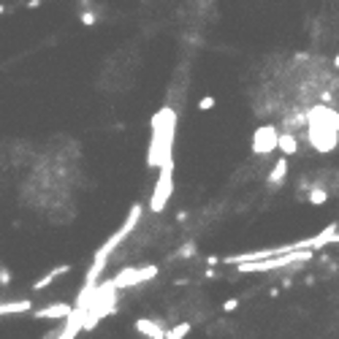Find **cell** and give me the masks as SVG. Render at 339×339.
<instances>
[{"label": "cell", "mask_w": 339, "mask_h": 339, "mask_svg": "<svg viewBox=\"0 0 339 339\" xmlns=\"http://www.w3.org/2000/svg\"><path fill=\"white\" fill-rule=\"evenodd\" d=\"M174 130H177V114L171 106H163L152 114V136L147 149V165L160 171L163 165H174Z\"/></svg>", "instance_id": "obj_1"}, {"label": "cell", "mask_w": 339, "mask_h": 339, "mask_svg": "<svg viewBox=\"0 0 339 339\" xmlns=\"http://www.w3.org/2000/svg\"><path fill=\"white\" fill-rule=\"evenodd\" d=\"M315 250H296V252H288V255H280V258H269V261H252V263H239L236 272L239 274H266V272H274V269H285L290 263H304L310 261Z\"/></svg>", "instance_id": "obj_2"}, {"label": "cell", "mask_w": 339, "mask_h": 339, "mask_svg": "<svg viewBox=\"0 0 339 339\" xmlns=\"http://www.w3.org/2000/svg\"><path fill=\"white\" fill-rule=\"evenodd\" d=\"M171 195H174V165H163L157 171V182H155V190L149 195V212L160 215V212L168 207Z\"/></svg>", "instance_id": "obj_3"}, {"label": "cell", "mask_w": 339, "mask_h": 339, "mask_svg": "<svg viewBox=\"0 0 339 339\" xmlns=\"http://www.w3.org/2000/svg\"><path fill=\"white\" fill-rule=\"evenodd\" d=\"M157 277V266H125L112 277L114 288H133V285H144V282Z\"/></svg>", "instance_id": "obj_4"}, {"label": "cell", "mask_w": 339, "mask_h": 339, "mask_svg": "<svg viewBox=\"0 0 339 339\" xmlns=\"http://www.w3.org/2000/svg\"><path fill=\"white\" fill-rule=\"evenodd\" d=\"M277 147H280L277 125L266 122V125H261V128H255V133H252V152L255 155H272Z\"/></svg>", "instance_id": "obj_5"}, {"label": "cell", "mask_w": 339, "mask_h": 339, "mask_svg": "<svg viewBox=\"0 0 339 339\" xmlns=\"http://www.w3.org/2000/svg\"><path fill=\"white\" fill-rule=\"evenodd\" d=\"M307 139H310L312 149H318V152H331L339 144V133L328 128V125H307Z\"/></svg>", "instance_id": "obj_6"}, {"label": "cell", "mask_w": 339, "mask_h": 339, "mask_svg": "<svg viewBox=\"0 0 339 339\" xmlns=\"http://www.w3.org/2000/svg\"><path fill=\"white\" fill-rule=\"evenodd\" d=\"M76 307H71L65 301H54V304H46V307H38V310H33V318L36 320H65L74 315Z\"/></svg>", "instance_id": "obj_7"}, {"label": "cell", "mask_w": 339, "mask_h": 339, "mask_svg": "<svg viewBox=\"0 0 339 339\" xmlns=\"http://www.w3.org/2000/svg\"><path fill=\"white\" fill-rule=\"evenodd\" d=\"M136 331L141 336H147V339H165V328L152 318H139L136 320Z\"/></svg>", "instance_id": "obj_8"}, {"label": "cell", "mask_w": 339, "mask_h": 339, "mask_svg": "<svg viewBox=\"0 0 339 339\" xmlns=\"http://www.w3.org/2000/svg\"><path fill=\"white\" fill-rule=\"evenodd\" d=\"M336 231H339V223H331V225H326L320 233L310 236V247H312V250H323L326 244H331V242H334Z\"/></svg>", "instance_id": "obj_9"}, {"label": "cell", "mask_w": 339, "mask_h": 339, "mask_svg": "<svg viewBox=\"0 0 339 339\" xmlns=\"http://www.w3.org/2000/svg\"><path fill=\"white\" fill-rule=\"evenodd\" d=\"M68 272H71V263H60V266H54V269H49L41 280H36V282H33V290H44V288H49L54 280H60L62 274H68Z\"/></svg>", "instance_id": "obj_10"}, {"label": "cell", "mask_w": 339, "mask_h": 339, "mask_svg": "<svg viewBox=\"0 0 339 339\" xmlns=\"http://www.w3.org/2000/svg\"><path fill=\"white\" fill-rule=\"evenodd\" d=\"M22 312H33V301L30 298H17V301L0 304V315H22Z\"/></svg>", "instance_id": "obj_11"}, {"label": "cell", "mask_w": 339, "mask_h": 339, "mask_svg": "<svg viewBox=\"0 0 339 339\" xmlns=\"http://www.w3.org/2000/svg\"><path fill=\"white\" fill-rule=\"evenodd\" d=\"M285 177H288V157L282 155L280 160L272 165V171H269V185L272 187H280L282 182H285Z\"/></svg>", "instance_id": "obj_12"}, {"label": "cell", "mask_w": 339, "mask_h": 339, "mask_svg": "<svg viewBox=\"0 0 339 339\" xmlns=\"http://www.w3.org/2000/svg\"><path fill=\"white\" fill-rule=\"evenodd\" d=\"M277 149H280L285 157L296 155V152H298V141H296L293 133H280V147H277Z\"/></svg>", "instance_id": "obj_13"}, {"label": "cell", "mask_w": 339, "mask_h": 339, "mask_svg": "<svg viewBox=\"0 0 339 339\" xmlns=\"http://www.w3.org/2000/svg\"><path fill=\"white\" fill-rule=\"evenodd\" d=\"M190 328H193V323L182 320V323H177V326L165 328V339H185L187 334H190Z\"/></svg>", "instance_id": "obj_14"}, {"label": "cell", "mask_w": 339, "mask_h": 339, "mask_svg": "<svg viewBox=\"0 0 339 339\" xmlns=\"http://www.w3.org/2000/svg\"><path fill=\"white\" fill-rule=\"evenodd\" d=\"M307 201L315 204V207H323V204L328 201V190H323V187H310V195H307Z\"/></svg>", "instance_id": "obj_15"}, {"label": "cell", "mask_w": 339, "mask_h": 339, "mask_svg": "<svg viewBox=\"0 0 339 339\" xmlns=\"http://www.w3.org/2000/svg\"><path fill=\"white\" fill-rule=\"evenodd\" d=\"M195 250H198V247H195V242H185L182 247H179L177 255L182 258V261H187V258H193V255H195Z\"/></svg>", "instance_id": "obj_16"}, {"label": "cell", "mask_w": 339, "mask_h": 339, "mask_svg": "<svg viewBox=\"0 0 339 339\" xmlns=\"http://www.w3.org/2000/svg\"><path fill=\"white\" fill-rule=\"evenodd\" d=\"M215 104H217V100L212 98V95H204V98L198 100V109H201V112H209V109H215Z\"/></svg>", "instance_id": "obj_17"}, {"label": "cell", "mask_w": 339, "mask_h": 339, "mask_svg": "<svg viewBox=\"0 0 339 339\" xmlns=\"http://www.w3.org/2000/svg\"><path fill=\"white\" fill-rule=\"evenodd\" d=\"M0 285H11V269L9 266H0Z\"/></svg>", "instance_id": "obj_18"}, {"label": "cell", "mask_w": 339, "mask_h": 339, "mask_svg": "<svg viewBox=\"0 0 339 339\" xmlns=\"http://www.w3.org/2000/svg\"><path fill=\"white\" fill-rule=\"evenodd\" d=\"M236 307H239V298H236V296H233V298H228V301L223 304V312H233V310H236Z\"/></svg>", "instance_id": "obj_19"}, {"label": "cell", "mask_w": 339, "mask_h": 339, "mask_svg": "<svg viewBox=\"0 0 339 339\" xmlns=\"http://www.w3.org/2000/svg\"><path fill=\"white\" fill-rule=\"evenodd\" d=\"M95 19H98V17H95L92 11H84V14H82V22H84V25H95Z\"/></svg>", "instance_id": "obj_20"}, {"label": "cell", "mask_w": 339, "mask_h": 339, "mask_svg": "<svg viewBox=\"0 0 339 339\" xmlns=\"http://www.w3.org/2000/svg\"><path fill=\"white\" fill-rule=\"evenodd\" d=\"M331 244H339V231H336V236H334V242H331Z\"/></svg>", "instance_id": "obj_21"}, {"label": "cell", "mask_w": 339, "mask_h": 339, "mask_svg": "<svg viewBox=\"0 0 339 339\" xmlns=\"http://www.w3.org/2000/svg\"><path fill=\"white\" fill-rule=\"evenodd\" d=\"M334 68H339V54H336V57H334Z\"/></svg>", "instance_id": "obj_22"}, {"label": "cell", "mask_w": 339, "mask_h": 339, "mask_svg": "<svg viewBox=\"0 0 339 339\" xmlns=\"http://www.w3.org/2000/svg\"><path fill=\"white\" fill-rule=\"evenodd\" d=\"M3 11H6V6H0V14H3Z\"/></svg>", "instance_id": "obj_23"}]
</instances>
